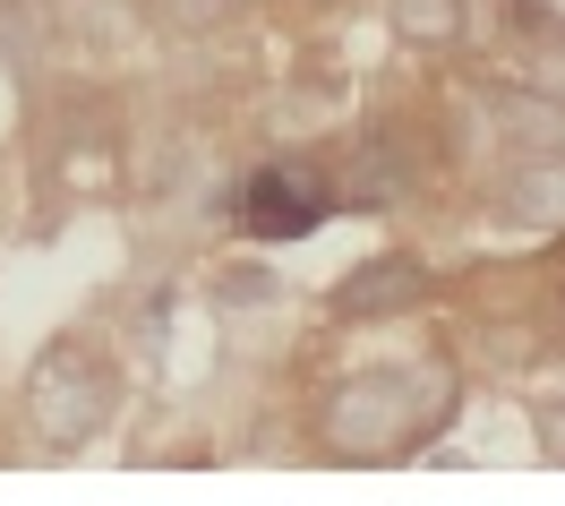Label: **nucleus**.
Masks as SVG:
<instances>
[{"label": "nucleus", "mask_w": 565, "mask_h": 506, "mask_svg": "<svg viewBox=\"0 0 565 506\" xmlns=\"http://www.w3.org/2000/svg\"><path fill=\"white\" fill-rule=\"evenodd\" d=\"M489 207L505 223H523V232H548L565 207V172H557V146H523L514 164H505V181L489 189Z\"/></svg>", "instance_id": "5"}, {"label": "nucleus", "mask_w": 565, "mask_h": 506, "mask_svg": "<svg viewBox=\"0 0 565 506\" xmlns=\"http://www.w3.org/2000/svg\"><path fill=\"white\" fill-rule=\"evenodd\" d=\"M241 232L248 241H309L326 215H334V172H318V164H300V155H275V164H257L241 181Z\"/></svg>", "instance_id": "3"}, {"label": "nucleus", "mask_w": 565, "mask_h": 506, "mask_svg": "<svg viewBox=\"0 0 565 506\" xmlns=\"http://www.w3.org/2000/svg\"><path fill=\"white\" fill-rule=\"evenodd\" d=\"M377 18L403 52H428V61L471 43V0H377Z\"/></svg>", "instance_id": "6"}, {"label": "nucleus", "mask_w": 565, "mask_h": 506, "mask_svg": "<svg viewBox=\"0 0 565 506\" xmlns=\"http://www.w3.org/2000/svg\"><path fill=\"white\" fill-rule=\"evenodd\" d=\"M505 9H514V18H505L514 43H540V61L557 70V0H505Z\"/></svg>", "instance_id": "8"}, {"label": "nucleus", "mask_w": 565, "mask_h": 506, "mask_svg": "<svg viewBox=\"0 0 565 506\" xmlns=\"http://www.w3.org/2000/svg\"><path fill=\"white\" fill-rule=\"evenodd\" d=\"M437 301V266L412 250H386V257H360L343 284L326 292V318L334 326H386V318H420Z\"/></svg>", "instance_id": "4"}, {"label": "nucleus", "mask_w": 565, "mask_h": 506, "mask_svg": "<svg viewBox=\"0 0 565 506\" xmlns=\"http://www.w3.org/2000/svg\"><path fill=\"white\" fill-rule=\"evenodd\" d=\"M120 396H129V369L95 335H52L43 361L26 369V430L43 455H86L120 421Z\"/></svg>", "instance_id": "2"}, {"label": "nucleus", "mask_w": 565, "mask_h": 506, "mask_svg": "<svg viewBox=\"0 0 565 506\" xmlns=\"http://www.w3.org/2000/svg\"><path fill=\"white\" fill-rule=\"evenodd\" d=\"M232 9L241 0H154V27H189V35H206V27H232Z\"/></svg>", "instance_id": "9"}, {"label": "nucleus", "mask_w": 565, "mask_h": 506, "mask_svg": "<svg viewBox=\"0 0 565 506\" xmlns=\"http://www.w3.org/2000/svg\"><path fill=\"white\" fill-rule=\"evenodd\" d=\"M18 9H26V0H0V27H9V18H18Z\"/></svg>", "instance_id": "10"}, {"label": "nucleus", "mask_w": 565, "mask_h": 506, "mask_svg": "<svg viewBox=\"0 0 565 506\" xmlns=\"http://www.w3.org/2000/svg\"><path fill=\"white\" fill-rule=\"evenodd\" d=\"M462 403V361H369L343 369L318 403H309V446L343 472H377L420 455L428 438L455 421Z\"/></svg>", "instance_id": "1"}, {"label": "nucleus", "mask_w": 565, "mask_h": 506, "mask_svg": "<svg viewBox=\"0 0 565 506\" xmlns=\"http://www.w3.org/2000/svg\"><path fill=\"white\" fill-rule=\"evenodd\" d=\"M206 301L223 309V318H241V309H275V301H282V275L266 266V257H232V266H214Z\"/></svg>", "instance_id": "7"}]
</instances>
